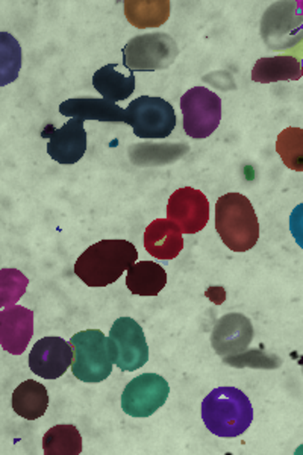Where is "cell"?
I'll return each mask as SVG.
<instances>
[{"label": "cell", "mask_w": 303, "mask_h": 455, "mask_svg": "<svg viewBox=\"0 0 303 455\" xmlns=\"http://www.w3.org/2000/svg\"><path fill=\"white\" fill-rule=\"evenodd\" d=\"M137 259L139 251L128 240H100L76 259L75 274L88 287H107L114 284Z\"/></svg>", "instance_id": "1"}, {"label": "cell", "mask_w": 303, "mask_h": 455, "mask_svg": "<svg viewBox=\"0 0 303 455\" xmlns=\"http://www.w3.org/2000/svg\"><path fill=\"white\" fill-rule=\"evenodd\" d=\"M202 419L217 437H238L252 424V403L240 388H214L202 403Z\"/></svg>", "instance_id": "2"}, {"label": "cell", "mask_w": 303, "mask_h": 455, "mask_svg": "<svg viewBox=\"0 0 303 455\" xmlns=\"http://www.w3.org/2000/svg\"><path fill=\"white\" fill-rule=\"evenodd\" d=\"M216 229L232 252H247L259 240V222L251 201L240 193H227L216 204Z\"/></svg>", "instance_id": "3"}, {"label": "cell", "mask_w": 303, "mask_h": 455, "mask_svg": "<svg viewBox=\"0 0 303 455\" xmlns=\"http://www.w3.org/2000/svg\"><path fill=\"white\" fill-rule=\"evenodd\" d=\"M73 349L72 372L84 383H100L113 373V362L107 337L100 330L77 332L70 340Z\"/></svg>", "instance_id": "4"}, {"label": "cell", "mask_w": 303, "mask_h": 455, "mask_svg": "<svg viewBox=\"0 0 303 455\" xmlns=\"http://www.w3.org/2000/svg\"><path fill=\"white\" fill-rule=\"evenodd\" d=\"M179 55L175 38L165 32L134 36L124 47V66L129 72H158L169 68Z\"/></svg>", "instance_id": "5"}, {"label": "cell", "mask_w": 303, "mask_h": 455, "mask_svg": "<svg viewBox=\"0 0 303 455\" xmlns=\"http://www.w3.org/2000/svg\"><path fill=\"white\" fill-rule=\"evenodd\" d=\"M111 362L124 372H134L149 362V347L143 328L132 317L114 322L107 339Z\"/></svg>", "instance_id": "6"}, {"label": "cell", "mask_w": 303, "mask_h": 455, "mask_svg": "<svg viewBox=\"0 0 303 455\" xmlns=\"http://www.w3.org/2000/svg\"><path fill=\"white\" fill-rule=\"evenodd\" d=\"M124 124L140 139H165L175 131V108L164 99L141 96L124 109Z\"/></svg>", "instance_id": "7"}, {"label": "cell", "mask_w": 303, "mask_h": 455, "mask_svg": "<svg viewBox=\"0 0 303 455\" xmlns=\"http://www.w3.org/2000/svg\"><path fill=\"white\" fill-rule=\"evenodd\" d=\"M184 130L191 139H208L221 120V99L206 87L190 88L180 98Z\"/></svg>", "instance_id": "8"}, {"label": "cell", "mask_w": 303, "mask_h": 455, "mask_svg": "<svg viewBox=\"0 0 303 455\" xmlns=\"http://www.w3.org/2000/svg\"><path fill=\"white\" fill-rule=\"evenodd\" d=\"M170 386L158 373H143L129 381L122 395V410L132 418H149L167 403Z\"/></svg>", "instance_id": "9"}, {"label": "cell", "mask_w": 303, "mask_h": 455, "mask_svg": "<svg viewBox=\"0 0 303 455\" xmlns=\"http://www.w3.org/2000/svg\"><path fill=\"white\" fill-rule=\"evenodd\" d=\"M167 219L176 223L182 234L201 233L210 220V202L201 190L182 187L170 196Z\"/></svg>", "instance_id": "10"}, {"label": "cell", "mask_w": 303, "mask_h": 455, "mask_svg": "<svg viewBox=\"0 0 303 455\" xmlns=\"http://www.w3.org/2000/svg\"><path fill=\"white\" fill-rule=\"evenodd\" d=\"M42 137L49 140L47 154L60 164H75L85 156L87 131L84 128L83 119H70L61 128L47 124Z\"/></svg>", "instance_id": "11"}, {"label": "cell", "mask_w": 303, "mask_h": 455, "mask_svg": "<svg viewBox=\"0 0 303 455\" xmlns=\"http://www.w3.org/2000/svg\"><path fill=\"white\" fill-rule=\"evenodd\" d=\"M252 340V322L242 313H229L220 317L211 334V345L225 362L246 352Z\"/></svg>", "instance_id": "12"}, {"label": "cell", "mask_w": 303, "mask_h": 455, "mask_svg": "<svg viewBox=\"0 0 303 455\" xmlns=\"http://www.w3.org/2000/svg\"><path fill=\"white\" fill-rule=\"evenodd\" d=\"M73 349L61 337H44L36 341L29 354V368L44 379H57L72 366Z\"/></svg>", "instance_id": "13"}, {"label": "cell", "mask_w": 303, "mask_h": 455, "mask_svg": "<svg viewBox=\"0 0 303 455\" xmlns=\"http://www.w3.org/2000/svg\"><path fill=\"white\" fill-rule=\"evenodd\" d=\"M296 4L283 2L270 6L262 17V38L270 49H283V38L285 36H296L300 40L302 32V14L300 4L293 10Z\"/></svg>", "instance_id": "14"}, {"label": "cell", "mask_w": 303, "mask_h": 455, "mask_svg": "<svg viewBox=\"0 0 303 455\" xmlns=\"http://www.w3.org/2000/svg\"><path fill=\"white\" fill-rule=\"evenodd\" d=\"M34 336V311L21 306L6 307L0 313V345L12 355L25 352Z\"/></svg>", "instance_id": "15"}, {"label": "cell", "mask_w": 303, "mask_h": 455, "mask_svg": "<svg viewBox=\"0 0 303 455\" xmlns=\"http://www.w3.org/2000/svg\"><path fill=\"white\" fill-rule=\"evenodd\" d=\"M144 248L154 259H173L184 249L179 228L169 219H156L144 231Z\"/></svg>", "instance_id": "16"}, {"label": "cell", "mask_w": 303, "mask_h": 455, "mask_svg": "<svg viewBox=\"0 0 303 455\" xmlns=\"http://www.w3.org/2000/svg\"><path fill=\"white\" fill-rule=\"evenodd\" d=\"M60 113L70 119L99 120L124 124V109L105 99H68L60 105Z\"/></svg>", "instance_id": "17"}, {"label": "cell", "mask_w": 303, "mask_h": 455, "mask_svg": "<svg viewBox=\"0 0 303 455\" xmlns=\"http://www.w3.org/2000/svg\"><path fill=\"white\" fill-rule=\"evenodd\" d=\"M167 284V272L155 261H140L128 269L126 287L132 295H160Z\"/></svg>", "instance_id": "18"}, {"label": "cell", "mask_w": 303, "mask_h": 455, "mask_svg": "<svg viewBox=\"0 0 303 455\" xmlns=\"http://www.w3.org/2000/svg\"><path fill=\"white\" fill-rule=\"evenodd\" d=\"M11 405L23 419L36 420L46 413L49 394L43 384L36 383L34 379H26L14 390Z\"/></svg>", "instance_id": "19"}, {"label": "cell", "mask_w": 303, "mask_h": 455, "mask_svg": "<svg viewBox=\"0 0 303 455\" xmlns=\"http://www.w3.org/2000/svg\"><path fill=\"white\" fill-rule=\"evenodd\" d=\"M302 78V66L298 58H259L252 68V81L258 84L279 83V81H299Z\"/></svg>", "instance_id": "20"}, {"label": "cell", "mask_w": 303, "mask_h": 455, "mask_svg": "<svg viewBox=\"0 0 303 455\" xmlns=\"http://www.w3.org/2000/svg\"><path fill=\"white\" fill-rule=\"evenodd\" d=\"M93 87L111 104L128 99L135 90L134 73L124 76L117 70V64H108L93 75Z\"/></svg>", "instance_id": "21"}, {"label": "cell", "mask_w": 303, "mask_h": 455, "mask_svg": "<svg viewBox=\"0 0 303 455\" xmlns=\"http://www.w3.org/2000/svg\"><path fill=\"white\" fill-rule=\"evenodd\" d=\"M46 455H79L83 452V437L73 425H57L43 437Z\"/></svg>", "instance_id": "22"}, {"label": "cell", "mask_w": 303, "mask_h": 455, "mask_svg": "<svg viewBox=\"0 0 303 455\" xmlns=\"http://www.w3.org/2000/svg\"><path fill=\"white\" fill-rule=\"evenodd\" d=\"M126 17L137 28L164 25L170 14L169 2H126Z\"/></svg>", "instance_id": "23"}, {"label": "cell", "mask_w": 303, "mask_h": 455, "mask_svg": "<svg viewBox=\"0 0 303 455\" xmlns=\"http://www.w3.org/2000/svg\"><path fill=\"white\" fill-rule=\"evenodd\" d=\"M20 70V43L8 32H0V87L17 81Z\"/></svg>", "instance_id": "24"}, {"label": "cell", "mask_w": 303, "mask_h": 455, "mask_svg": "<svg viewBox=\"0 0 303 455\" xmlns=\"http://www.w3.org/2000/svg\"><path fill=\"white\" fill-rule=\"evenodd\" d=\"M276 150L290 169L303 171V132L299 128H288L278 137Z\"/></svg>", "instance_id": "25"}, {"label": "cell", "mask_w": 303, "mask_h": 455, "mask_svg": "<svg viewBox=\"0 0 303 455\" xmlns=\"http://www.w3.org/2000/svg\"><path fill=\"white\" fill-rule=\"evenodd\" d=\"M29 280L20 270H0V308L16 306L17 300L25 295Z\"/></svg>", "instance_id": "26"}]
</instances>
